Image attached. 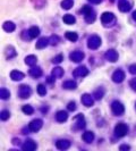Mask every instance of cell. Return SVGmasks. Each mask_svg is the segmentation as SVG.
Masks as SVG:
<instances>
[{
	"instance_id": "1",
	"label": "cell",
	"mask_w": 136,
	"mask_h": 151,
	"mask_svg": "<svg viewBox=\"0 0 136 151\" xmlns=\"http://www.w3.org/2000/svg\"><path fill=\"white\" fill-rule=\"evenodd\" d=\"M128 133V126L124 123H118L115 127V135L117 137H124Z\"/></svg>"
},
{
	"instance_id": "2",
	"label": "cell",
	"mask_w": 136,
	"mask_h": 151,
	"mask_svg": "<svg viewBox=\"0 0 136 151\" xmlns=\"http://www.w3.org/2000/svg\"><path fill=\"white\" fill-rule=\"evenodd\" d=\"M100 46H101V38H100L99 35H92V37H90V39H89V41H87V47H89L90 49L95 50V49H98Z\"/></svg>"
},
{
	"instance_id": "3",
	"label": "cell",
	"mask_w": 136,
	"mask_h": 151,
	"mask_svg": "<svg viewBox=\"0 0 136 151\" xmlns=\"http://www.w3.org/2000/svg\"><path fill=\"white\" fill-rule=\"evenodd\" d=\"M111 109H112V112H113L116 116H120L122 112L125 111V107H124V105H122L120 101L116 100V101L112 102Z\"/></svg>"
},
{
	"instance_id": "4",
	"label": "cell",
	"mask_w": 136,
	"mask_h": 151,
	"mask_svg": "<svg viewBox=\"0 0 136 151\" xmlns=\"http://www.w3.org/2000/svg\"><path fill=\"white\" fill-rule=\"evenodd\" d=\"M32 94V90L28 85H21L18 89V96L21 97L22 99H27L30 98Z\"/></svg>"
},
{
	"instance_id": "5",
	"label": "cell",
	"mask_w": 136,
	"mask_h": 151,
	"mask_svg": "<svg viewBox=\"0 0 136 151\" xmlns=\"http://www.w3.org/2000/svg\"><path fill=\"white\" fill-rule=\"evenodd\" d=\"M115 19H116V17H115V15L112 14V13H103L102 16H101V22L103 23V25H109L110 23H112V22H115Z\"/></svg>"
},
{
	"instance_id": "6",
	"label": "cell",
	"mask_w": 136,
	"mask_h": 151,
	"mask_svg": "<svg viewBox=\"0 0 136 151\" xmlns=\"http://www.w3.org/2000/svg\"><path fill=\"white\" fill-rule=\"evenodd\" d=\"M42 124L43 122L41 121V119H34V121H32L30 125H28V130L31 131V132H39L41 130V127H42Z\"/></svg>"
},
{
	"instance_id": "7",
	"label": "cell",
	"mask_w": 136,
	"mask_h": 151,
	"mask_svg": "<svg viewBox=\"0 0 136 151\" xmlns=\"http://www.w3.org/2000/svg\"><path fill=\"white\" fill-rule=\"evenodd\" d=\"M118 57H119L118 52L116 50H113V49H110L104 54V58L109 61H111V63H116L118 60Z\"/></svg>"
},
{
	"instance_id": "8",
	"label": "cell",
	"mask_w": 136,
	"mask_h": 151,
	"mask_svg": "<svg viewBox=\"0 0 136 151\" xmlns=\"http://www.w3.org/2000/svg\"><path fill=\"white\" fill-rule=\"evenodd\" d=\"M118 8L122 13H127V12H129L132 9V3L128 0H119Z\"/></svg>"
},
{
	"instance_id": "9",
	"label": "cell",
	"mask_w": 136,
	"mask_h": 151,
	"mask_svg": "<svg viewBox=\"0 0 136 151\" xmlns=\"http://www.w3.org/2000/svg\"><path fill=\"white\" fill-rule=\"evenodd\" d=\"M125 80V73L122 69H117L113 74H112V81L116 83H122Z\"/></svg>"
},
{
	"instance_id": "10",
	"label": "cell",
	"mask_w": 136,
	"mask_h": 151,
	"mask_svg": "<svg viewBox=\"0 0 136 151\" xmlns=\"http://www.w3.org/2000/svg\"><path fill=\"white\" fill-rule=\"evenodd\" d=\"M89 74V69L86 68L85 66H80L78 68H76L73 72L74 77H84Z\"/></svg>"
},
{
	"instance_id": "11",
	"label": "cell",
	"mask_w": 136,
	"mask_h": 151,
	"mask_svg": "<svg viewBox=\"0 0 136 151\" xmlns=\"http://www.w3.org/2000/svg\"><path fill=\"white\" fill-rule=\"evenodd\" d=\"M81 100H82V103H83L85 107H91V106H93V102H94V98L92 96H90V94H87V93L83 94Z\"/></svg>"
},
{
	"instance_id": "12",
	"label": "cell",
	"mask_w": 136,
	"mask_h": 151,
	"mask_svg": "<svg viewBox=\"0 0 136 151\" xmlns=\"http://www.w3.org/2000/svg\"><path fill=\"white\" fill-rule=\"evenodd\" d=\"M84 54L82 52V51H73L70 56H69V58H70V60H73L74 63H80L82 61L83 59H84Z\"/></svg>"
},
{
	"instance_id": "13",
	"label": "cell",
	"mask_w": 136,
	"mask_h": 151,
	"mask_svg": "<svg viewBox=\"0 0 136 151\" xmlns=\"http://www.w3.org/2000/svg\"><path fill=\"white\" fill-rule=\"evenodd\" d=\"M56 147L59 150H67L68 148L70 147V141L68 140H58L56 143Z\"/></svg>"
},
{
	"instance_id": "14",
	"label": "cell",
	"mask_w": 136,
	"mask_h": 151,
	"mask_svg": "<svg viewBox=\"0 0 136 151\" xmlns=\"http://www.w3.org/2000/svg\"><path fill=\"white\" fill-rule=\"evenodd\" d=\"M36 149V144H35V142L34 141H32V140H27L24 142V144H23V150L25 151H33Z\"/></svg>"
},
{
	"instance_id": "15",
	"label": "cell",
	"mask_w": 136,
	"mask_h": 151,
	"mask_svg": "<svg viewBox=\"0 0 136 151\" xmlns=\"http://www.w3.org/2000/svg\"><path fill=\"white\" fill-rule=\"evenodd\" d=\"M28 73H30V75H31L32 77L38 79V77H40L41 75H42V69H41L40 67H38V66H32Z\"/></svg>"
},
{
	"instance_id": "16",
	"label": "cell",
	"mask_w": 136,
	"mask_h": 151,
	"mask_svg": "<svg viewBox=\"0 0 136 151\" xmlns=\"http://www.w3.org/2000/svg\"><path fill=\"white\" fill-rule=\"evenodd\" d=\"M10 77L14 81H21L25 77V74L19 70H13V72H10Z\"/></svg>"
},
{
	"instance_id": "17",
	"label": "cell",
	"mask_w": 136,
	"mask_h": 151,
	"mask_svg": "<svg viewBox=\"0 0 136 151\" xmlns=\"http://www.w3.org/2000/svg\"><path fill=\"white\" fill-rule=\"evenodd\" d=\"M68 118V114L66 111H64V110H61V111H58L57 114H56V119L59 122V123H64V122H66Z\"/></svg>"
},
{
	"instance_id": "18",
	"label": "cell",
	"mask_w": 136,
	"mask_h": 151,
	"mask_svg": "<svg viewBox=\"0 0 136 151\" xmlns=\"http://www.w3.org/2000/svg\"><path fill=\"white\" fill-rule=\"evenodd\" d=\"M82 139H83V141H85L86 143H91V142H93V140H94V134H93L91 131H86V132L83 133Z\"/></svg>"
},
{
	"instance_id": "19",
	"label": "cell",
	"mask_w": 136,
	"mask_h": 151,
	"mask_svg": "<svg viewBox=\"0 0 136 151\" xmlns=\"http://www.w3.org/2000/svg\"><path fill=\"white\" fill-rule=\"evenodd\" d=\"M75 119L77 121L76 127H77L78 130H82V128H84V127H85V119H84L83 114H78V115L75 117Z\"/></svg>"
},
{
	"instance_id": "20",
	"label": "cell",
	"mask_w": 136,
	"mask_h": 151,
	"mask_svg": "<svg viewBox=\"0 0 136 151\" xmlns=\"http://www.w3.org/2000/svg\"><path fill=\"white\" fill-rule=\"evenodd\" d=\"M39 34H40V28H38V26H32V28L28 30V37H30V39H34V38L39 37Z\"/></svg>"
},
{
	"instance_id": "21",
	"label": "cell",
	"mask_w": 136,
	"mask_h": 151,
	"mask_svg": "<svg viewBox=\"0 0 136 151\" xmlns=\"http://www.w3.org/2000/svg\"><path fill=\"white\" fill-rule=\"evenodd\" d=\"M49 44V39L48 38H41L39 41L36 42V49H43V48H45Z\"/></svg>"
},
{
	"instance_id": "22",
	"label": "cell",
	"mask_w": 136,
	"mask_h": 151,
	"mask_svg": "<svg viewBox=\"0 0 136 151\" xmlns=\"http://www.w3.org/2000/svg\"><path fill=\"white\" fill-rule=\"evenodd\" d=\"M63 86H64L65 89H67V90H74V89L77 88V84H76L75 81H73V80H68L66 82H64Z\"/></svg>"
},
{
	"instance_id": "23",
	"label": "cell",
	"mask_w": 136,
	"mask_h": 151,
	"mask_svg": "<svg viewBox=\"0 0 136 151\" xmlns=\"http://www.w3.org/2000/svg\"><path fill=\"white\" fill-rule=\"evenodd\" d=\"M36 60H38V58H36L35 56L30 55L25 58V64L28 65V66H34V65L36 64Z\"/></svg>"
},
{
	"instance_id": "24",
	"label": "cell",
	"mask_w": 136,
	"mask_h": 151,
	"mask_svg": "<svg viewBox=\"0 0 136 151\" xmlns=\"http://www.w3.org/2000/svg\"><path fill=\"white\" fill-rule=\"evenodd\" d=\"M2 28H3V30L6 32H13L14 30L16 28V26H15V24H14L13 22H5L3 25H2Z\"/></svg>"
},
{
	"instance_id": "25",
	"label": "cell",
	"mask_w": 136,
	"mask_h": 151,
	"mask_svg": "<svg viewBox=\"0 0 136 151\" xmlns=\"http://www.w3.org/2000/svg\"><path fill=\"white\" fill-rule=\"evenodd\" d=\"M63 21H64V23H66L68 25H71V24H74L75 23V17L73 16V15H65L64 17H63Z\"/></svg>"
},
{
	"instance_id": "26",
	"label": "cell",
	"mask_w": 136,
	"mask_h": 151,
	"mask_svg": "<svg viewBox=\"0 0 136 151\" xmlns=\"http://www.w3.org/2000/svg\"><path fill=\"white\" fill-rule=\"evenodd\" d=\"M5 54H6V57L8 59H10V58H13V57L16 56V51H15V49L13 47H7L6 50H5Z\"/></svg>"
},
{
	"instance_id": "27",
	"label": "cell",
	"mask_w": 136,
	"mask_h": 151,
	"mask_svg": "<svg viewBox=\"0 0 136 151\" xmlns=\"http://www.w3.org/2000/svg\"><path fill=\"white\" fill-rule=\"evenodd\" d=\"M65 37H66V39H68L69 41H71V42H75L78 39V35H77V33H75V32H66Z\"/></svg>"
},
{
	"instance_id": "28",
	"label": "cell",
	"mask_w": 136,
	"mask_h": 151,
	"mask_svg": "<svg viewBox=\"0 0 136 151\" xmlns=\"http://www.w3.org/2000/svg\"><path fill=\"white\" fill-rule=\"evenodd\" d=\"M64 9H70L73 6H74V1L73 0H64L61 1V5H60Z\"/></svg>"
},
{
	"instance_id": "29",
	"label": "cell",
	"mask_w": 136,
	"mask_h": 151,
	"mask_svg": "<svg viewBox=\"0 0 136 151\" xmlns=\"http://www.w3.org/2000/svg\"><path fill=\"white\" fill-rule=\"evenodd\" d=\"M0 97H1V99H2V100H8V99H9V97H10V92H9L7 89L2 88V89L0 90Z\"/></svg>"
},
{
	"instance_id": "30",
	"label": "cell",
	"mask_w": 136,
	"mask_h": 151,
	"mask_svg": "<svg viewBox=\"0 0 136 151\" xmlns=\"http://www.w3.org/2000/svg\"><path fill=\"white\" fill-rule=\"evenodd\" d=\"M52 75H54V77H61L64 75V69L61 68V67H54L52 69Z\"/></svg>"
},
{
	"instance_id": "31",
	"label": "cell",
	"mask_w": 136,
	"mask_h": 151,
	"mask_svg": "<svg viewBox=\"0 0 136 151\" xmlns=\"http://www.w3.org/2000/svg\"><path fill=\"white\" fill-rule=\"evenodd\" d=\"M93 94H94V98L96 100H100V99L103 97V94H104V90H103L102 88H98V89L94 91Z\"/></svg>"
},
{
	"instance_id": "32",
	"label": "cell",
	"mask_w": 136,
	"mask_h": 151,
	"mask_svg": "<svg viewBox=\"0 0 136 151\" xmlns=\"http://www.w3.org/2000/svg\"><path fill=\"white\" fill-rule=\"evenodd\" d=\"M23 112H25L26 115H32L33 112H34V109H33V107L32 106H30V105H25V106H23Z\"/></svg>"
},
{
	"instance_id": "33",
	"label": "cell",
	"mask_w": 136,
	"mask_h": 151,
	"mask_svg": "<svg viewBox=\"0 0 136 151\" xmlns=\"http://www.w3.org/2000/svg\"><path fill=\"white\" fill-rule=\"evenodd\" d=\"M93 12V9L91 8V6H84L83 8L81 9V13L82 14H84V16H87V15H90L91 13Z\"/></svg>"
},
{
	"instance_id": "34",
	"label": "cell",
	"mask_w": 136,
	"mask_h": 151,
	"mask_svg": "<svg viewBox=\"0 0 136 151\" xmlns=\"http://www.w3.org/2000/svg\"><path fill=\"white\" fill-rule=\"evenodd\" d=\"M38 93H39L41 97L47 94V89H45V86H44L43 84H39V85H38Z\"/></svg>"
},
{
	"instance_id": "35",
	"label": "cell",
	"mask_w": 136,
	"mask_h": 151,
	"mask_svg": "<svg viewBox=\"0 0 136 151\" xmlns=\"http://www.w3.org/2000/svg\"><path fill=\"white\" fill-rule=\"evenodd\" d=\"M59 41H60V39H59V37H57V35H51V37L49 38V43H50L51 46H57Z\"/></svg>"
},
{
	"instance_id": "36",
	"label": "cell",
	"mask_w": 136,
	"mask_h": 151,
	"mask_svg": "<svg viewBox=\"0 0 136 151\" xmlns=\"http://www.w3.org/2000/svg\"><path fill=\"white\" fill-rule=\"evenodd\" d=\"M9 117H10V112H9L8 110H2V111H1V121H2V122L7 121Z\"/></svg>"
},
{
	"instance_id": "37",
	"label": "cell",
	"mask_w": 136,
	"mask_h": 151,
	"mask_svg": "<svg viewBox=\"0 0 136 151\" xmlns=\"http://www.w3.org/2000/svg\"><path fill=\"white\" fill-rule=\"evenodd\" d=\"M85 21L87 22V23H93L95 21V14H94V12H92L90 15H87V16H85Z\"/></svg>"
},
{
	"instance_id": "38",
	"label": "cell",
	"mask_w": 136,
	"mask_h": 151,
	"mask_svg": "<svg viewBox=\"0 0 136 151\" xmlns=\"http://www.w3.org/2000/svg\"><path fill=\"white\" fill-rule=\"evenodd\" d=\"M76 107H77V106H76V103H75L74 101H70V102L67 105V108L69 111H74V110H76Z\"/></svg>"
},
{
	"instance_id": "39",
	"label": "cell",
	"mask_w": 136,
	"mask_h": 151,
	"mask_svg": "<svg viewBox=\"0 0 136 151\" xmlns=\"http://www.w3.org/2000/svg\"><path fill=\"white\" fill-rule=\"evenodd\" d=\"M61 61H63V55L56 56L54 59H52V63H54V64H60Z\"/></svg>"
},
{
	"instance_id": "40",
	"label": "cell",
	"mask_w": 136,
	"mask_h": 151,
	"mask_svg": "<svg viewBox=\"0 0 136 151\" xmlns=\"http://www.w3.org/2000/svg\"><path fill=\"white\" fill-rule=\"evenodd\" d=\"M129 72H131L132 74L136 75V64H134V65H131V66H129Z\"/></svg>"
},
{
	"instance_id": "41",
	"label": "cell",
	"mask_w": 136,
	"mask_h": 151,
	"mask_svg": "<svg viewBox=\"0 0 136 151\" xmlns=\"http://www.w3.org/2000/svg\"><path fill=\"white\" fill-rule=\"evenodd\" d=\"M129 85L132 86V89H133V90H135L136 91V79H133V80L129 82Z\"/></svg>"
},
{
	"instance_id": "42",
	"label": "cell",
	"mask_w": 136,
	"mask_h": 151,
	"mask_svg": "<svg viewBox=\"0 0 136 151\" xmlns=\"http://www.w3.org/2000/svg\"><path fill=\"white\" fill-rule=\"evenodd\" d=\"M47 82L49 83V84H54V75L48 76V77H47Z\"/></svg>"
},
{
	"instance_id": "43",
	"label": "cell",
	"mask_w": 136,
	"mask_h": 151,
	"mask_svg": "<svg viewBox=\"0 0 136 151\" xmlns=\"http://www.w3.org/2000/svg\"><path fill=\"white\" fill-rule=\"evenodd\" d=\"M119 149H120V150H129L131 148H129V145H125V144H122V145L119 147Z\"/></svg>"
},
{
	"instance_id": "44",
	"label": "cell",
	"mask_w": 136,
	"mask_h": 151,
	"mask_svg": "<svg viewBox=\"0 0 136 151\" xmlns=\"http://www.w3.org/2000/svg\"><path fill=\"white\" fill-rule=\"evenodd\" d=\"M90 2H92V3H95V5H98V3H100L102 0H89Z\"/></svg>"
},
{
	"instance_id": "45",
	"label": "cell",
	"mask_w": 136,
	"mask_h": 151,
	"mask_svg": "<svg viewBox=\"0 0 136 151\" xmlns=\"http://www.w3.org/2000/svg\"><path fill=\"white\" fill-rule=\"evenodd\" d=\"M133 18H134V19L136 21V10L134 12V13H133Z\"/></svg>"
},
{
	"instance_id": "46",
	"label": "cell",
	"mask_w": 136,
	"mask_h": 151,
	"mask_svg": "<svg viewBox=\"0 0 136 151\" xmlns=\"http://www.w3.org/2000/svg\"><path fill=\"white\" fill-rule=\"evenodd\" d=\"M110 1H111V2H113V1H115V0H110Z\"/></svg>"
},
{
	"instance_id": "47",
	"label": "cell",
	"mask_w": 136,
	"mask_h": 151,
	"mask_svg": "<svg viewBox=\"0 0 136 151\" xmlns=\"http://www.w3.org/2000/svg\"><path fill=\"white\" fill-rule=\"evenodd\" d=\"M135 108H136V103H135Z\"/></svg>"
}]
</instances>
